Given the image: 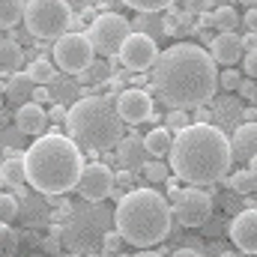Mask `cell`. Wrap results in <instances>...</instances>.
I'll return each mask as SVG.
<instances>
[{
  "label": "cell",
  "instance_id": "1",
  "mask_svg": "<svg viewBox=\"0 0 257 257\" xmlns=\"http://www.w3.org/2000/svg\"><path fill=\"white\" fill-rule=\"evenodd\" d=\"M153 90L171 108L192 111L206 105L218 90V63L192 42H177L153 63Z\"/></svg>",
  "mask_w": 257,
  "mask_h": 257
},
{
  "label": "cell",
  "instance_id": "2",
  "mask_svg": "<svg viewBox=\"0 0 257 257\" xmlns=\"http://www.w3.org/2000/svg\"><path fill=\"white\" fill-rule=\"evenodd\" d=\"M233 165L227 135L212 123H189L177 132L168 153V168L189 186H209L227 177Z\"/></svg>",
  "mask_w": 257,
  "mask_h": 257
},
{
  "label": "cell",
  "instance_id": "3",
  "mask_svg": "<svg viewBox=\"0 0 257 257\" xmlns=\"http://www.w3.org/2000/svg\"><path fill=\"white\" fill-rule=\"evenodd\" d=\"M24 162V183H30L42 194H66L75 189V180L84 168L81 147L60 132H45L39 135L27 153L21 156Z\"/></svg>",
  "mask_w": 257,
  "mask_h": 257
},
{
  "label": "cell",
  "instance_id": "4",
  "mask_svg": "<svg viewBox=\"0 0 257 257\" xmlns=\"http://www.w3.org/2000/svg\"><path fill=\"white\" fill-rule=\"evenodd\" d=\"M171 203L153 189H132L120 197L114 224L120 239L135 248H150L168 239L171 233Z\"/></svg>",
  "mask_w": 257,
  "mask_h": 257
},
{
  "label": "cell",
  "instance_id": "5",
  "mask_svg": "<svg viewBox=\"0 0 257 257\" xmlns=\"http://www.w3.org/2000/svg\"><path fill=\"white\" fill-rule=\"evenodd\" d=\"M66 128L69 138L90 150V153H105L114 150V144L123 138V120L114 111V102L105 96H84L66 111Z\"/></svg>",
  "mask_w": 257,
  "mask_h": 257
},
{
  "label": "cell",
  "instance_id": "6",
  "mask_svg": "<svg viewBox=\"0 0 257 257\" xmlns=\"http://www.w3.org/2000/svg\"><path fill=\"white\" fill-rule=\"evenodd\" d=\"M24 24L36 39H60L72 27V12L63 0H27Z\"/></svg>",
  "mask_w": 257,
  "mask_h": 257
},
{
  "label": "cell",
  "instance_id": "7",
  "mask_svg": "<svg viewBox=\"0 0 257 257\" xmlns=\"http://www.w3.org/2000/svg\"><path fill=\"white\" fill-rule=\"evenodd\" d=\"M132 33V24L128 18L117 15V12H105L99 18H93V24L87 27V42L93 45L96 54H105V57H114L120 51V45L126 42V36Z\"/></svg>",
  "mask_w": 257,
  "mask_h": 257
},
{
  "label": "cell",
  "instance_id": "8",
  "mask_svg": "<svg viewBox=\"0 0 257 257\" xmlns=\"http://www.w3.org/2000/svg\"><path fill=\"white\" fill-rule=\"evenodd\" d=\"M93 54L96 51L84 33H63L60 39H54V66L66 75H81L84 69H90L96 60Z\"/></svg>",
  "mask_w": 257,
  "mask_h": 257
},
{
  "label": "cell",
  "instance_id": "9",
  "mask_svg": "<svg viewBox=\"0 0 257 257\" xmlns=\"http://www.w3.org/2000/svg\"><path fill=\"white\" fill-rule=\"evenodd\" d=\"M212 194H206L197 186L189 189H180V194L171 200V215H177L180 224L186 227H203L209 218H212Z\"/></svg>",
  "mask_w": 257,
  "mask_h": 257
},
{
  "label": "cell",
  "instance_id": "10",
  "mask_svg": "<svg viewBox=\"0 0 257 257\" xmlns=\"http://www.w3.org/2000/svg\"><path fill=\"white\" fill-rule=\"evenodd\" d=\"M114 183H117L114 171H111L108 165H102V162H93V165H84V168H81V174H78V180H75V192L81 194L84 200L99 203V200H105L108 194H114Z\"/></svg>",
  "mask_w": 257,
  "mask_h": 257
},
{
  "label": "cell",
  "instance_id": "11",
  "mask_svg": "<svg viewBox=\"0 0 257 257\" xmlns=\"http://www.w3.org/2000/svg\"><path fill=\"white\" fill-rule=\"evenodd\" d=\"M117 57H120V63L126 66L128 72H147V69H153L156 57H159L156 39L147 36V33H135V30H132L126 36V42L120 45Z\"/></svg>",
  "mask_w": 257,
  "mask_h": 257
},
{
  "label": "cell",
  "instance_id": "12",
  "mask_svg": "<svg viewBox=\"0 0 257 257\" xmlns=\"http://www.w3.org/2000/svg\"><path fill=\"white\" fill-rule=\"evenodd\" d=\"M114 111H117V117H120L123 123L138 126V123H144V120L153 117V96L144 93V90H138V87L123 90V93L117 96V102H114Z\"/></svg>",
  "mask_w": 257,
  "mask_h": 257
},
{
  "label": "cell",
  "instance_id": "13",
  "mask_svg": "<svg viewBox=\"0 0 257 257\" xmlns=\"http://www.w3.org/2000/svg\"><path fill=\"white\" fill-rule=\"evenodd\" d=\"M227 233H230L233 245H236L242 254H254L257 251V212H254V206L236 212V218L230 221Z\"/></svg>",
  "mask_w": 257,
  "mask_h": 257
},
{
  "label": "cell",
  "instance_id": "14",
  "mask_svg": "<svg viewBox=\"0 0 257 257\" xmlns=\"http://www.w3.org/2000/svg\"><path fill=\"white\" fill-rule=\"evenodd\" d=\"M209 45H212V51H209L212 63H221V66H236L245 54L239 33H218L215 39H209Z\"/></svg>",
  "mask_w": 257,
  "mask_h": 257
},
{
  "label": "cell",
  "instance_id": "15",
  "mask_svg": "<svg viewBox=\"0 0 257 257\" xmlns=\"http://www.w3.org/2000/svg\"><path fill=\"white\" fill-rule=\"evenodd\" d=\"M15 126H18L21 135H45V128H48V114H45L42 105L24 102V105H18V111H15Z\"/></svg>",
  "mask_w": 257,
  "mask_h": 257
},
{
  "label": "cell",
  "instance_id": "16",
  "mask_svg": "<svg viewBox=\"0 0 257 257\" xmlns=\"http://www.w3.org/2000/svg\"><path fill=\"white\" fill-rule=\"evenodd\" d=\"M254 153H257V123L236 126L233 138H230V156H236L242 162H254Z\"/></svg>",
  "mask_w": 257,
  "mask_h": 257
},
{
  "label": "cell",
  "instance_id": "17",
  "mask_svg": "<svg viewBox=\"0 0 257 257\" xmlns=\"http://www.w3.org/2000/svg\"><path fill=\"white\" fill-rule=\"evenodd\" d=\"M114 156H117V162L123 165V168H138L141 162H144V144L138 141V138H120L117 144H114Z\"/></svg>",
  "mask_w": 257,
  "mask_h": 257
},
{
  "label": "cell",
  "instance_id": "18",
  "mask_svg": "<svg viewBox=\"0 0 257 257\" xmlns=\"http://www.w3.org/2000/svg\"><path fill=\"white\" fill-rule=\"evenodd\" d=\"M171 141H174V135H171L165 126L153 128V132L144 138V153H150L153 159H168V153H171Z\"/></svg>",
  "mask_w": 257,
  "mask_h": 257
},
{
  "label": "cell",
  "instance_id": "19",
  "mask_svg": "<svg viewBox=\"0 0 257 257\" xmlns=\"http://www.w3.org/2000/svg\"><path fill=\"white\" fill-rule=\"evenodd\" d=\"M209 24L218 30V33H233L236 30V24H239V15H236V9L233 6H215L212 12H209Z\"/></svg>",
  "mask_w": 257,
  "mask_h": 257
},
{
  "label": "cell",
  "instance_id": "20",
  "mask_svg": "<svg viewBox=\"0 0 257 257\" xmlns=\"http://www.w3.org/2000/svg\"><path fill=\"white\" fill-rule=\"evenodd\" d=\"M33 87H36V84L27 78V72H24V75H12L9 84H6V96H9L15 105H24V102H30Z\"/></svg>",
  "mask_w": 257,
  "mask_h": 257
},
{
  "label": "cell",
  "instance_id": "21",
  "mask_svg": "<svg viewBox=\"0 0 257 257\" xmlns=\"http://www.w3.org/2000/svg\"><path fill=\"white\" fill-rule=\"evenodd\" d=\"M27 78L33 81V84H42V87H48L51 81H57V66L51 63V60H45V57H36L30 69H27Z\"/></svg>",
  "mask_w": 257,
  "mask_h": 257
},
{
  "label": "cell",
  "instance_id": "22",
  "mask_svg": "<svg viewBox=\"0 0 257 257\" xmlns=\"http://www.w3.org/2000/svg\"><path fill=\"white\" fill-rule=\"evenodd\" d=\"M227 186L236 194H254L257 192V171H251V168L236 171L233 177H227Z\"/></svg>",
  "mask_w": 257,
  "mask_h": 257
},
{
  "label": "cell",
  "instance_id": "23",
  "mask_svg": "<svg viewBox=\"0 0 257 257\" xmlns=\"http://www.w3.org/2000/svg\"><path fill=\"white\" fill-rule=\"evenodd\" d=\"M24 60V51L12 39H0V69H18Z\"/></svg>",
  "mask_w": 257,
  "mask_h": 257
},
{
  "label": "cell",
  "instance_id": "24",
  "mask_svg": "<svg viewBox=\"0 0 257 257\" xmlns=\"http://www.w3.org/2000/svg\"><path fill=\"white\" fill-rule=\"evenodd\" d=\"M0 180L9 183V186H15V189H21L24 186V162L21 159H6L0 165Z\"/></svg>",
  "mask_w": 257,
  "mask_h": 257
},
{
  "label": "cell",
  "instance_id": "25",
  "mask_svg": "<svg viewBox=\"0 0 257 257\" xmlns=\"http://www.w3.org/2000/svg\"><path fill=\"white\" fill-rule=\"evenodd\" d=\"M24 18V0H0V27H15Z\"/></svg>",
  "mask_w": 257,
  "mask_h": 257
},
{
  "label": "cell",
  "instance_id": "26",
  "mask_svg": "<svg viewBox=\"0 0 257 257\" xmlns=\"http://www.w3.org/2000/svg\"><path fill=\"white\" fill-rule=\"evenodd\" d=\"M120 3H126L128 9H138L141 15H156V12L171 9L177 0H120Z\"/></svg>",
  "mask_w": 257,
  "mask_h": 257
},
{
  "label": "cell",
  "instance_id": "27",
  "mask_svg": "<svg viewBox=\"0 0 257 257\" xmlns=\"http://www.w3.org/2000/svg\"><path fill=\"white\" fill-rule=\"evenodd\" d=\"M144 177L150 183H165L171 177V168H168L165 159H153V162H144Z\"/></svg>",
  "mask_w": 257,
  "mask_h": 257
},
{
  "label": "cell",
  "instance_id": "28",
  "mask_svg": "<svg viewBox=\"0 0 257 257\" xmlns=\"http://www.w3.org/2000/svg\"><path fill=\"white\" fill-rule=\"evenodd\" d=\"M18 248V233L9 224H0V257H15Z\"/></svg>",
  "mask_w": 257,
  "mask_h": 257
},
{
  "label": "cell",
  "instance_id": "29",
  "mask_svg": "<svg viewBox=\"0 0 257 257\" xmlns=\"http://www.w3.org/2000/svg\"><path fill=\"white\" fill-rule=\"evenodd\" d=\"M18 197L12 194H0V224H9L12 218H18Z\"/></svg>",
  "mask_w": 257,
  "mask_h": 257
},
{
  "label": "cell",
  "instance_id": "30",
  "mask_svg": "<svg viewBox=\"0 0 257 257\" xmlns=\"http://www.w3.org/2000/svg\"><path fill=\"white\" fill-rule=\"evenodd\" d=\"M189 126V111H183V108H171V114L165 117V128L168 132H180V128Z\"/></svg>",
  "mask_w": 257,
  "mask_h": 257
},
{
  "label": "cell",
  "instance_id": "31",
  "mask_svg": "<svg viewBox=\"0 0 257 257\" xmlns=\"http://www.w3.org/2000/svg\"><path fill=\"white\" fill-rule=\"evenodd\" d=\"M239 81H242V75H239V69H233V66H227L224 72H218V87H221V90H236Z\"/></svg>",
  "mask_w": 257,
  "mask_h": 257
},
{
  "label": "cell",
  "instance_id": "32",
  "mask_svg": "<svg viewBox=\"0 0 257 257\" xmlns=\"http://www.w3.org/2000/svg\"><path fill=\"white\" fill-rule=\"evenodd\" d=\"M183 9L189 15H203V12L212 9V0H183Z\"/></svg>",
  "mask_w": 257,
  "mask_h": 257
},
{
  "label": "cell",
  "instance_id": "33",
  "mask_svg": "<svg viewBox=\"0 0 257 257\" xmlns=\"http://www.w3.org/2000/svg\"><path fill=\"white\" fill-rule=\"evenodd\" d=\"M102 245H105V251H120V248H123V239H120L117 230H108V233L102 236Z\"/></svg>",
  "mask_w": 257,
  "mask_h": 257
},
{
  "label": "cell",
  "instance_id": "34",
  "mask_svg": "<svg viewBox=\"0 0 257 257\" xmlns=\"http://www.w3.org/2000/svg\"><path fill=\"white\" fill-rule=\"evenodd\" d=\"M239 63H242V72H245L248 78H254L257 75V51H245Z\"/></svg>",
  "mask_w": 257,
  "mask_h": 257
},
{
  "label": "cell",
  "instance_id": "35",
  "mask_svg": "<svg viewBox=\"0 0 257 257\" xmlns=\"http://www.w3.org/2000/svg\"><path fill=\"white\" fill-rule=\"evenodd\" d=\"M236 90H239V93H242V96H245V99H248V102H254V96H257L254 78H242V81H239V87H236Z\"/></svg>",
  "mask_w": 257,
  "mask_h": 257
},
{
  "label": "cell",
  "instance_id": "36",
  "mask_svg": "<svg viewBox=\"0 0 257 257\" xmlns=\"http://www.w3.org/2000/svg\"><path fill=\"white\" fill-rule=\"evenodd\" d=\"M66 6H69V12H87L96 0H63Z\"/></svg>",
  "mask_w": 257,
  "mask_h": 257
},
{
  "label": "cell",
  "instance_id": "37",
  "mask_svg": "<svg viewBox=\"0 0 257 257\" xmlns=\"http://www.w3.org/2000/svg\"><path fill=\"white\" fill-rule=\"evenodd\" d=\"M242 21H245V27H248V33H254V30H257V9H254V6H251V9L245 12V18H242Z\"/></svg>",
  "mask_w": 257,
  "mask_h": 257
},
{
  "label": "cell",
  "instance_id": "38",
  "mask_svg": "<svg viewBox=\"0 0 257 257\" xmlns=\"http://www.w3.org/2000/svg\"><path fill=\"white\" fill-rule=\"evenodd\" d=\"M239 39H242V48H245V51H257V36L254 33H245V36H239Z\"/></svg>",
  "mask_w": 257,
  "mask_h": 257
},
{
  "label": "cell",
  "instance_id": "39",
  "mask_svg": "<svg viewBox=\"0 0 257 257\" xmlns=\"http://www.w3.org/2000/svg\"><path fill=\"white\" fill-rule=\"evenodd\" d=\"M48 117H51V120H66V108H63V105H54Z\"/></svg>",
  "mask_w": 257,
  "mask_h": 257
},
{
  "label": "cell",
  "instance_id": "40",
  "mask_svg": "<svg viewBox=\"0 0 257 257\" xmlns=\"http://www.w3.org/2000/svg\"><path fill=\"white\" fill-rule=\"evenodd\" d=\"M171 257H200V254H197V251H192V248H186V245H183V248H177V251H174Z\"/></svg>",
  "mask_w": 257,
  "mask_h": 257
},
{
  "label": "cell",
  "instance_id": "41",
  "mask_svg": "<svg viewBox=\"0 0 257 257\" xmlns=\"http://www.w3.org/2000/svg\"><path fill=\"white\" fill-rule=\"evenodd\" d=\"M254 117H257L254 105H248V108H245V123H254Z\"/></svg>",
  "mask_w": 257,
  "mask_h": 257
},
{
  "label": "cell",
  "instance_id": "42",
  "mask_svg": "<svg viewBox=\"0 0 257 257\" xmlns=\"http://www.w3.org/2000/svg\"><path fill=\"white\" fill-rule=\"evenodd\" d=\"M197 123H209V114H206V111H203V105H200V108H197Z\"/></svg>",
  "mask_w": 257,
  "mask_h": 257
},
{
  "label": "cell",
  "instance_id": "43",
  "mask_svg": "<svg viewBox=\"0 0 257 257\" xmlns=\"http://www.w3.org/2000/svg\"><path fill=\"white\" fill-rule=\"evenodd\" d=\"M135 257H159V254H156V251H138Z\"/></svg>",
  "mask_w": 257,
  "mask_h": 257
},
{
  "label": "cell",
  "instance_id": "44",
  "mask_svg": "<svg viewBox=\"0 0 257 257\" xmlns=\"http://www.w3.org/2000/svg\"><path fill=\"white\" fill-rule=\"evenodd\" d=\"M239 3H242V6H245V9H251V6H254L257 0H239Z\"/></svg>",
  "mask_w": 257,
  "mask_h": 257
},
{
  "label": "cell",
  "instance_id": "45",
  "mask_svg": "<svg viewBox=\"0 0 257 257\" xmlns=\"http://www.w3.org/2000/svg\"><path fill=\"white\" fill-rule=\"evenodd\" d=\"M218 257H239V254H236V251H221Z\"/></svg>",
  "mask_w": 257,
  "mask_h": 257
}]
</instances>
